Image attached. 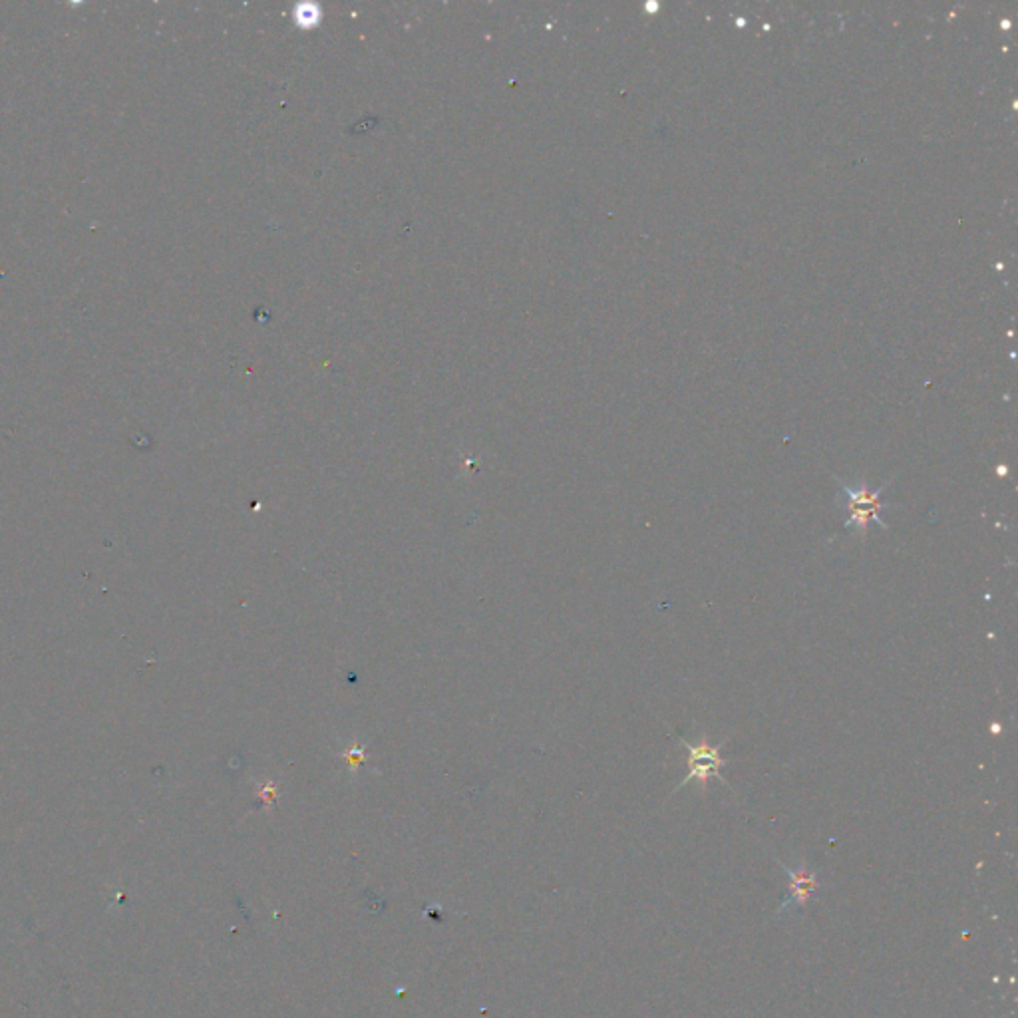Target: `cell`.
Returning a JSON list of instances; mask_svg holds the SVG:
<instances>
[{
  "instance_id": "cell-1",
  "label": "cell",
  "mask_w": 1018,
  "mask_h": 1018,
  "mask_svg": "<svg viewBox=\"0 0 1018 1018\" xmlns=\"http://www.w3.org/2000/svg\"><path fill=\"white\" fill-rule=\"evenodd\" d=\"M840 484V494L836 498L838 506L848 511V519L844 521V527L849 531H855L861 535V539L867 537L869 525L875 523L881 529H889V525L881 519V511L887 506L881 500V494L887 490L891 482H885L879 488H869L865 480H857L855 484H848L842 478H836Z\"/></svg>"
},
{
  "instance_id": "cell-2",
  "label": "cell",
  "mask_w": 1018,
  "mask_h": 1018,
  "mask_svg": "<svg viewBox=\"0 0 1018 1018\" xmlns=\"http://www.w3.org/2000/svg\"><path fill=\"white\" fill-rule=\"evenodd\" d=\"M679 744L682 748H684V750H686V752H688V758H686L688 774L682 778V782H680L679 788H677L675 792H679V790H682V788H684L686 784H690V782H698V786L702 788V792H706V788H708V780H710V778H716V780L724 782V780H722V776H720V768H722V766H726V764H728V760H724V758L720 756V750H722V746L726 744V740H722V742H718V744H712V742L708 740V736H706V734H702V736L698 738V742H696V744H692V742H688L686 738L679 736Z\"/></svg>"
}]
</instances>
